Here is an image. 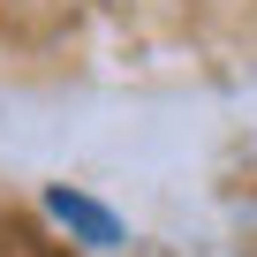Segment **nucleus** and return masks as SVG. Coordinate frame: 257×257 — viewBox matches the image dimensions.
<instances>
[{"label":"nucleus","instance_id":"1","mask_svg":"<svg viewBox=\"0 0 257 257\" xmlns=\"http://www.w3.org/2000/svg\"><path fill=\"white\" fill-rule=\"evenodd\" d=\"M46 212H53L61 227H76V234H83L91 249H113V242H121V219H113L106 204H91V197H76V189H53V197H46Z\"/></svg>","mask_w":257,"mask_h":257}]
</instances>
